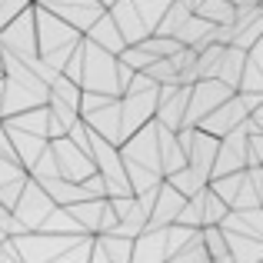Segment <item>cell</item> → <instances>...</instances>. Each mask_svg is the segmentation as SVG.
Instances as JSON below:
<instances>
[{"mask_svg":"<svg viewBox=\"0 0 263 263\" xmlns=\"http://www.w3.org/2000/svg\"><path fill=\"white\" fill-rule=\"evenodd\" d=\"M4 130H7V140H10L13 160H17L24 170H30V163L37 160V157L44 154V147L50 143L47 137L30 134V130H20V127H13V123H7V120H4Z\"/></svg>","mask_w":263,"mask_h":263,"instance_id":"cell-12","label":"cell"},{"mask_svg":"<svg viewBox=\"0 0 263 263\" xmlns=\"http://www.w3.org/2000/svg\"><path fill=\"white\" fill-rule=\"evenodd\" d=\"M154 123H157V120H154ZM157 154H160V170H163V177L174 174V170H180V167L186 163L183 147L177 143V130H167V127H160V123H157Z\"/></svg>","mask_w":263,"mask_h":263,"instance_id":"cell-18","label":"cell"},{"mask_svg":"<svg viewBox=\"0 0 263 263\" xmlns=\"http://www.w3.org/2000/svg\"><path fill=\"white\" fill-rule=\"evenodd\" d=\"M27 180V177H24ZM24 180H13V183H4L0 186V203L10 210L13 203H17V197H20V190H24Z\"/></svg>","mask_w":263,"mask_h":263,"instance_id":"cell-31","label":"cell"},{"mask_svg":"<svg viewBox=\"0 0 263 263\" xmlns=\"http://www.w3.org/2000/svg\"><path fill=\"white\" fill-rule=\"evenodd\" d=\"M163 180H167V183L174 186V190L180 193V197H193L197 190H203V186H206V180H200V177L193 174L190 167H186V163H183L180 170H174V174H167Z\"/></svg>","mask_w":263,"mask_h":263,"instance_id":"cell-24","label":"cell"},{"mask_svg":"<svg viewBox=\"0 0 263 263\" xmlns=\"http://www.w3.org/2000/svg\"><path fill=\"white\" fill-rule=\"evenodd\" d=\"M130 4L137 7V13H140V20H143V27H147L150 33H154V27H157V20L163 17V10H167V4L170 0H130Z\"/></svg>","mask_w":263,"mask_h":263,"instance_id":"cell-27","label":"cell"},{"mask_svg":"<svg viewBox=\"0 0 263 263\" xmlns=\"http://www.w3.org/2000/svg\"><path fill=\"white\" fill-rule=\"evenodd\" d=\"M186 197H180L167 180L157 183V197H154V206H150V217H147V227H170L177 220L180 206H183Z\"/></svg>","mask_w":263,"mask_h":263,"instance_id":"cell-15","label":"cell"},{"mask_svg":"<svg viewBox=\"0 0 263 263\" xmlns=\"http://www.w3.org/2000/svg\"><path fill=\"white\" fill-rule=\"evenodd\" d=\"M24 177H27V170L20 167L13 157H4V154H0V186H4V183H13V180H24Z\"/></svg>","mask_w":263,"mask_h":263,"instance_id":"cell-30","label":"cell"},{"mask_svg":"<svg viewBox=\"0 0 263 263\" xmlns=\"http://www.w3.org/2000/svg\"><path fill=\"white\" fill-rule=\"evenodd\" d=\"M143 73H147L154 84H177V70H174V64H170V57L150 60V64L143 67Z\"/></svg>","mask_w":263,"mask_h":263,"instance_id":"cell-29","label":"cell"},{"mask_svg":"<svg viewBox=\"0 0 263 263\" xmlns=\"http://www.w3.org/2000/svg\"><path fill=\"white\" fill-rule=\"evenodd\" d=\"M180 4H183V7H186V10H190V13H193V10H197V7H200V4H203V0H180Z\"/></svg>","mask_w":263,"mask_h":263,"instance_id":"cell-32","label":"cell"},{"mask_svg":"<svg viewBox=\"0 0 263 263\" xmlns=\"http://www.w3.org/2000/svg\"><path fill=\"white\" fill-rule=\"evenodd\" d=\"M117 154H120L123 174H127V183H130L134 193H143V190H150V186H157L163 180L160 154H157V123L154 120H147L123 143H117Z\"/></svg>","mask_w":263,"mask_h":263,"instance_id":"cell-1","label":"cell"},{"mask_svg":"<svg viewBox=\"0 0 263 263\" xmlns=\"http://www.w3.org/2000/svg\"><path fill=\"white\" fill-rule=\"evenodd\" d=\"M77 87L84 93H103V97H120V80H117V53L90 44L80 37V70Z\"/></svg>","mask_w":263,"mask_h":263,"instance_id":"cell-3","label":"cell"},{"mask_svg":"<svg viewBox=\"0 0 263 263\" xmlns=\"http://www.w3.org/2000/svg\"><path fill=\"white\" fill-rule=\"evenodd\" d=\"M33 4L44 7V10H50L53 17L67 20V24H70L73 30H80V33L107 10V7L97 4V0H33Z\"/></svg>","mask_w":263,"mask_h":263,"instance_id":"cell-9","label":"cell"},{"mask_svg":"<svg viewBox=\"0 0 263 263\" xmlns=\"http://www.w3.org/2000/svg\"><path fill=\"white\" fill-rule=\"evenodd\" d=\"M237 170H247V134L240 127L220 137L217 157H213V167H210V177L237 174Z\"/></svg>","mask_w":263,"mask_h":263,"instance_id":"cell-10","label":"cell"},{"mask_svg":"<svg viewBox=\"0 0 263 263\" xmlns=\"http://www.w3.org/2000/svg\"><path fill=\"white\" fill-rule=\"evenodd\" d=\"M130 263H167V240H163V227H143L134 237V250Z\"/></svg>","mask_w":263,"mask_h":263,"instance_id":"cell-13","label":"cell"},{"mask_svg":"<svg viewBox=\"0 0 263 263\" xmlns=\"http://www.w3.org/2000/svg\"><path fill=\"white\" fill-rule=\"evenodd\" d=\"M193 13H200V17L210 20V24H230L233 20V4L230 0H203Z\"/></svg>","mask_w":263,"mask_h":263,"instance_id":"cell-26","label":"cell"},{"mask_svg":"<svg viewBox=\"0 0 263 263\" xmlns=\"http://www.w3.org/2000/svg\"><path fill=\"white\" fill-rule=\"evenodd\" d=\"M33 30H37V57L44 60L50 70H64L70 50L77 47V40L84 37L80 30H73L67 20L53 17L50 10L33 4Z\"/></svg>","mask_w":263,"mask_h":263,"instance_id":"cell-2","label":"cell"},{"mask_svg":"<svg viewBox=\"0 0 263 263\" xmlns=\"http://www.w3.org/2000/svg\"><path fill=\"white\" fill-rule=\"evenodd\" d=\"M167 263H210V253H206V247H203V240H200V230H197V237H190L183 247L170 257Z\"/></svg>","mask_w":263,"mask_h":263,"instance_id":"cell-25","label":"cell"},{"mask_svg":"<svg viewBox=\"0 0 263 263\" xmlns=\"http://www.w3.org/2000/svg\"><path fill=\"white\" fill-rule=\"evenodd\" d=\"M227 210H230V206H227L223 200L206 186V190H203V227H220V220L227 217Z\"/></svg>","mask_w":263,"mask_h":263,"instance_id":"cell-28","label":"cell"},{"mask_svg":"<svg viewBox=\"0 0 263 263\" xmlns=\"http://www.w3.org/2000/svg\"><path fill=\"white\" fill-rule=\"evenodd\" d=\"M97 4H103V7H110V4H114V0H97Z\"/></svg>","mask_w":263,"mask_h":263,"instance_id":"cell-33","label":"cell"},{"mask_svg":"<svg viewBox=\"0 0 263 263\" xmlns=\"http://www.w3.org/2000/svg\"><path fill=\"white\" fill-rule=\"evenodd\" d=\"M243 60H247V50H240V47L227 44V47H223V57H220V64H217V73H213V77H217L220 84H227L230 90H237L240 70H243Z\"/></svg>","mask_w":263,"mask_h":263,"instance_id":"cell-21","label":"cell"},{"mask_svg":"<svg viewBox=\"0 0 263 263\" xmlns=\"http://www.w3.org/2000/svg\"><path fill=\"white\" fill-rule=\"evenodd\" d=\"M84 37L90 40V44H97V47H103V50H110V53H120L123 47H127V44H123V37H120V30H117V24L110 20L107 10H103L100 17H97L93 24L87 27Z\"/></svg>","mask_w":263,"mask_h":263,"instance_id":"cell-17","label":"cell"},{"mask_svg":"<svg viewBox=\"0 0 263 263\" xmlns=\"http://www.w3.org/2000/svg\"><path fill=\"white\" fill-rule=\"evenodd\" d=\"M0 50L13 53L17 60L37 57V30H33V4L24 7L13 20L0 27Z\"/></svg>","mask_w":263,"mask_h":263,"instance_id":"cell-5","label":"cell"},{"mask_svg":"<svg viewBox=\"0 0 263 263\" xmlns=\"http://www.w3.org/2000/svg\"><path fill=\"white\" fill-rule=\"evenodd\" d=\"M53 206H57V203L47 197L44 186H40L37 180L27 177V180H24V190H20V197H17V203L10 206V213L20 220V227H24V230H37V227L44 223V217L53 210Z\"/></svg>","mask_w":263,"mask_h":263,"instance_id":"cell-8","label":"cell"},{"mask_svg":"<svg viewBox=\"0 0 263 263\" xmlns=\"http://www.w3.org/2000/svg\"><path fill=\"white\" fill-rule=\"evenodd\" d=\"M50 154H53V163H57V177H64V180L80 183V180H87L90 174H97L90 154H87L84 147H77L67 134L50 140Z\"/></svg>","mask_w":263,"mask_h":263,"instance_id":"cell-7","label":"cell"},{"mask_svg":"<svg viewBox=\"0 0 263 263\" xmlns=\"http://www.w3.org/2000/svg\"><path fill=\"white\" fill-rule=\"evenodd\" d=\"M177 143L183 147L186 167H190L200 180H206V183H210V167H213V157H217L220 137L203 134L200 127H180L177 130Z\"/></svg>","mask_w":263,"mask_h":263,"instance_id":"cell-4","label":"cell"},{"mask_svg":"<svg viewBox=\"0 0 263 263\" xmlns=\"http://www.w3.org/2000/svg\"><path fill=\"white\" fill-rule=\"evenodd\" d=\"M250 114V110L243 107V100H240V93L233 90L230 97H227L220 107H213L210 114L203 117V120L197 123L203 134H210V137H223V134H230V130H237L240 123H243V117Z\"/></svg>","mask_w":263,"mask_h":263,"instance_id":"cell-11","label":"cell"},{"mask_svg":"<svg viewBox=\"0 0 263 263\" xmlns=\"http://www.w3.org/2000/svg\"><path fill=\"white\" fill-rule=\"evenodd\" d=\"M230 93L233 90L227 84H220L217 77H203V80H197V84H190V97H186V110H183V127H197V123L203 120L213 107H220Z\"/></svg>","mask_w":263,"mask_h":263,"instance_id":"cell-6","label":"cell"},{"mask_svg":"<svg viewBox=\"0 0 263 263\" xmlns=\"http://www.w3.org/2000/svg\"><path fill=\"white\" fill-rule=\"evenodd\" d=\"M40 186L47 190V197H50L57 206H70V203H77V200H87V197H90V193H87L80 183H73V180H64V177L40 180Z\"/></svg>","mask_w":263,"mask_h":263,"instance_id":"cell-20","label":"cell"},{"mask_svg":"<svg viewBox=\"0 0 263 263\" xmlns=\"http://www.w3.org/2000/svg\"><path fill=\"white\" fill-rule=\"evenodd\" d=\"M107 13H110V20L117 24L123 44H137V40H143V37L150 33L147 27H143L140 13H137V7L130 4V0H114V4L107 7Z\"/></svg>","mask_w":263,"mask_h":263,"instance_id":"cell-14","label":"cell"},{"mask_svg":"<svg viewBox=\"0 0 263 263\" xmlns=\"http://www.w3.org/2000/svg\"><path fill=\"white\" fill-rule=\"evenodd\" d=\"M223 240L233 263H263V240L240 237V233H227V230H223Z\"/></svg>","mask_w":263,"mask_h":263,"instance_id":"cell-19","label":"cell"},{"mask_svg":"<svg viewBox=\"0 0 263 263\" xmlns=\"http://www.w3.org/2000/svg\"><path fill=\"white\" fill-rule=\"evenodd\" d=\"M4 120L13 123V127H20V130H30V134L47 137V103H40V107H30V110H20V114L4 117ZM47 140H50V137H47Z\"/></svg>","mask_w":263,"mask_h":263,"instance_id":"cell-22","label":"cell"},{"mask_svg":"<svg viewBox=\"0 0 263 263\" xmlns=\"http://www.w3.org/2000/svg\"><path fill=\"white\" fill-rule=\"evenodd\" d=\"M220 230L263 240V210H260V206H247V210H227V217L220 220Z\"/></svg>","mask_w":263,"mask_h":263,"instance_id":"cell-16","label":"cell"},{"mask_svg":"<svg viewBox=\"0 0 263 263\" xmlns=\"http://www.w3.org/2000/svg\"><path fill=\"white\" fill-rule=\"evenodd\" d=\"M100 240L103 253L110 263H130V250H134V237H120V233H93Z\"/></svg>","mask_w":263,"mask_h":263,"instance_id":"cell-23","label":"cell"}]
</instances>
